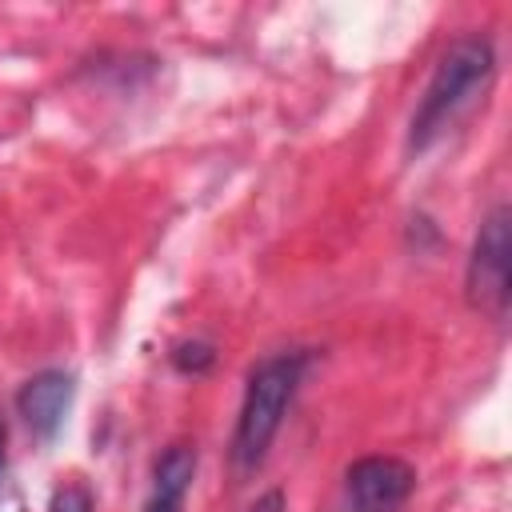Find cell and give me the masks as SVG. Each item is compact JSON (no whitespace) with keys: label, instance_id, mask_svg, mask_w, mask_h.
<instances>
[{"label":"cell","instance_id":"6da1fadb","mask_svg":"<svg viewBox=\"0 0 512 512\" xmlns=\"http://www.w3.org/2000/svg\"><path fill=\"white\" fill-rule=\"evenodd\" d=\"M492 72H496V56H492L488 40H480V36L456 40L440 56V64H436V72H432V80H428V88L412 112L408 152H424L428 144H436L484 96Z\"/></svg>","mask_w":512,"mask_h":512},{"label":"cell","instance_id":"7a4b0ae2","mask_svg":"<svg viewBox=\"0 0 512 512\" xmlns=\"http://www.w3.org/2000/svg\"><path fill=\"white\" fill-rule=\"evenodd\" d=\"M304 368H308V352L304 348H284V352L264 356L248 372V388H244L236 432H232L236 472H252L268 456V448H272V440L284 424V412H288V404L300 388Z\"/></svg>","mask_w":512,"mask_h":512},{"label":"cell","instance_id":"3957f363","mask_svg":"<svg viewBox=\"0 0 512 512\" xmlns=\"http://www.w3.org/2000/svg\"><path fill=\"white\" fill-rule=\"evenodd\" d=\"M468 300L492 316L504 320L508 312V208H492L476 232L472 256H468Z\"/></svg>","mask_w":512,"mask_h":512},{"label":"cell","instance_id":"277c9868","mask_svg":"<svg viewBox=\"0 0 512 512\" xmlns=\"http://www.w3.org/2000/svg\"><path fill=\"white\" fill-rule=\"evenodd\" d=\"M416 488V472L396 456H364L344 476L348 512H400Z\"/></svg>","mask_w":512,"mask_h":512},{"label":"cell","instance_id":"5b68a950","mask_svg":"<svg viewBox=\"0 0 512 512\" xmlns=\"http://www.w3.org/2000/svg\"><path fill=\"white\" fill-rule=\"evenodd\" d=\"M72 392H76V380L72 372L64 368H48V372H36L32 380H24V388L16 392V412L24 416V424L36 432V436H56L60 424H64V412L72 404Z\"/></svg>","mask_w":512,"mask_h":512},{"label":"cell","instance_id":"8992f818","mask_svg":"<svg viewBox=\"0 0 512 512\" xmlns=\"http://www.w3.org/2000/svg\"><path fill=\"white\" fill-rule=\"evenodd\" d=\"M192 476H196V448L172 444L152 468V492L144 500V512H184Z\"/></svg>","mask_w":512,"mask_h":512},{"label":"cell","instance_id":"52a82bcc","mask_svg":"<svg viewBox=\"0 0 512 512\" xmlns=\"http://www.w3.org/2000/svg\"><path fill=\"white\" fill-rule=\"evenodd\" d=\"M48 512H96V504L84 484H60L48 500Z\"/></svg>","mask_w":512,"mask_h":512},{"label":"cell","instance_id":"ba28073f","mask_svg":"<svg viewBox=\"0 0 512 512\" xmlns=\"http://www.w3.org/2000/svg\"><path fill=\"white\" fill-rule=\"evenodd\" d=\"M172 360H176L184 372H188V368H192V372H200L204 364H212V348H208V344H180Z\"/></svg>","mask_w":512,"mask_h":512},{"label":"cell","instance_id":"9c48e42d","mask_svg":"<svg viewBox=\"0 0 512 512\" xmlns=\"http://www.w3.org/2000/svg\"><path fill=\"white\" fill-rule=\"evenodd\" d=\"M244 512H284V492H276V488H272V492H264L256 504H248Z\"/></svg>","mask_w":512,"mask_h":512},{"label":"cell","instance_id":"30bf717a","mask_svg":"<svg viewBox=\"0 0 512 512\" xmlns=\"http://www.w3.org/2000/svg\"><path fill=\"white\" fill-rule=\"evenodd\" d=\"M0 464H4V428H0Z\"/></svg>","mask_w":512,"mask_h":512}]
</instances>
